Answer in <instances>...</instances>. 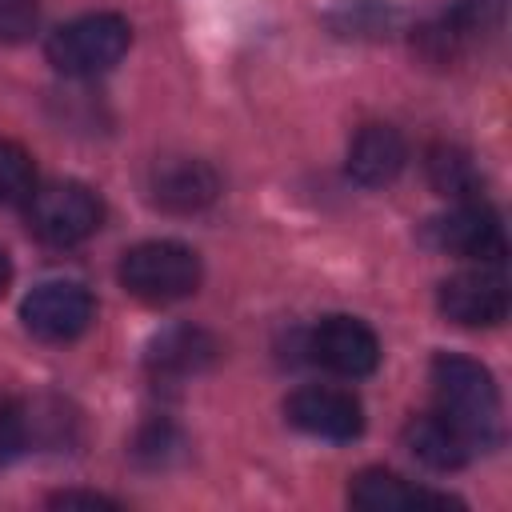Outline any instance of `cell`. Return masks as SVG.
Instances as JSON below:
<instances>
[{"instance_id":"6da1fadb","label":"cell","mask_w":512,"mask_h":512,"mask_svg":"<svg viewBox=\"0 0 512 512\" xmlns=\"http://www.w3.org/2000/svg\"><path fill=\"white\" fill-rule=\"evenodd\" d=\"M432 396L436 412L464 436L472 452L500 444V388L484 364L440 352L432 360Z\"/></svg>"},{"instance_id":"7a4b0ae2","label":"cell","mask_w":512,"mask_h":512,"mask_svg":"<svg viewBox=\"0 0 512 512\" xmlns=\"http://www.w3.org/2000/svg\"><path fill=\"white\" fill-rule=\"evenodd\" d=\"M120 288L144 304H172L200 288V256L176 240H144L120 256Z\"/></svg>"},{"instance_id":"3957f363","label":"cell","mask_w":512,"mask_h":512,"mask_svg":"<svg viewBox=\"0 0 512 512\" xmlns=\"http://www.w3.org/2000/svg\"><path fill=\"white\" fill-rule=\"evenodd\" d=\"M128 44H132V28H128L124 16L88 12V16H76V20L60 24L48 36L44 52H48V64L64 76H100L112 64H120Z\"/></svg>"},{"instance_id":"277c9868","label":"cell","mask_w":512,"mask_h":512,"mask_svg":"<svg viewBox=\"0 0 512 512\" xmlns=\"http://www.w3.org/2000/svg\"><path fill=\"white\" fill-rule=\"evenodd\" d=\"M24 216L36 240L52 248H72L96 236V228L104 224V204L80 180H52V184L32 188V196L24 200Z\"/></svg>"},{"instance_id":"5b68a950","label":"cell","mask_w":512,"mask_h":512,"mask_svg":"<svg viewBox=\"0 0 512 512\" xmlns=\"http://www.w3.org/2000/svg\"><path fill=\"white\" fill-rule=\"evenodd\" d=\"M500 16H504L500 0H456L452 8L424 20L416 28L412 44L428 64L452 68V64L468 60L476 48H484V40L496 36Z\"/></svg>"},{"instance_id":"8992f818","label":"cell","mask_w":512,"mask_h":512,"mask_svg":"<svg viewBox=\"0 0 512 512\" xmlns=\"http://www.w3.org/2000/svg\"><path fill=\"white\" fill-rule=\"evenodd\" d=\"M20 320L24 328L44 340V344H68L76 336H84L96 320V300L88 296V288L68 284V280H48L40 288H32L20 304Z\"/></svg>"},{"instance_id":"52a82bcc","label":"cell","mask_w":512,"mask_h":512,"mask_svg":"<svg viewBox=\"0 0 512 512\" xmlns=\"http://www.w3.org/2000/svg\"><path fill=\"white\" fill-rule=\"evenodd\" d=\"M436 304L460 328H496L512 308V292L496 264H480L472 272L448 276L436 292Z\"/></svg>"},{"instance_id":"ba28073f","label":"cell","mask_w":512,"mask_h":512,"mask_svg":"<svg viewBox=\"0 0 512 512\" xmlns=\"http://www.w3.org/2000/svg\"><path fill=\"white\" fill-rule=\"evenodd\" d=\"M428 240L440 252L464 256V260H480V264H500L508 256V236L500 216L476 196V200H460L448 216L428 224Z\"/></svg>"},{"instance_id":"9c48e42d","label":"cell","mask_w":512,"mask_h":512,"mask_svg":"<svg viewBox=\"0 0 512 512\" xmlns=\"http://www.w3.org/2000/svg\"><path fill=\"white\" fill-rule=\"evenodd\" d=\"M284 416L292 428L320 440H356L364 432V408L348 388L304 384L284 400Z\"/></svg>"},{"instance_id":"30bf717a","label":"cell","mask_w":512,"mask_h":512,"mask_svg":"<svg viewBox=\"0 0 512 512\" xmlns=\"http://www.w3.org/2000/svg\"><path fill=\"white\" fill-rule=\"evenodd\" d=\"M308 352L320 368L348 380H360L380 364V340L356 316H324L308 336Z\"/></svg>"},{"instance_id":"8fae6325","label":"cell","mask_w":512,"mask_h":512,"mask_svg":"<svg viewBox=\"0 0 512 512\" xmlns=\"http://www.w3.org/2000/svg\"><path fill=\"white\" fill-rule=\"evenodd\" d=\"M216 192H220L216 168L196 156H164L148 172V196L164 212H180V216L200 212L216 200Z\"/></svg>"},{"instance_id":"7c38bea8","label":"cell","mask_w":512,"mask_h":512,"mask_svg":"<svg viewBox=\"0 0 512 512\" xmlns=\"http://www.w3.org/2000/svg\"><path fill=\"white\" fill-rule=\"evenodd\" d=\"M348 504L360 512H408V508H464L448 492L420 488L388 468H364L348 484Z\"/></svg>"},{"instance_id":"4fadbf2b","label":"cell","mask_w":512,"mask_h":512,"mask_svg":"<svg viewBox=\"0 0 512 512\" xmlns=\"http://www.w3.org/2000/svg\"><path fill=\"white\" fill-rule=\"evenodd\" d=\"M408 164V144L392 124H364L348 144V176L364 188L392 184Z\"/></svg>"},{"instance_id":"5bb4252c","label":"cell","mask_w":512,"mask_h":512,"mask_svg":"<svg viewBox=\"0 0 512 512\" xmlns=\"http://www.w3.org/2000/svg\"><path fill=\"white\" fill-rule=\"evenodd\" d=\"M220 356V344L212 332L204 328H168L164 336L152 340L148 348V372L156 380H188V376H200L204 368H212Z\"/></svg>"},{"instance_id":"9a60e30c","label":"cell","mask_w":512,"mask_h":512,"mask_svg":"<svg viewBox=\"0 0 512 512\" xmlns=\"http://www.w3.org/2000/svg\"><path fill=\"white\" fill-rule=\"evenodd\" d=\"M404 448L432 472H456L472 448L464 444V436L440 416V412H424V416H412L404 424Z\"/></svg>"},{"instance_id":"2e32d148","label":"cell","mask_w":512,"mask_h":512,"mask_svg":"<svg viewBox=\"0 0 512 512\" xmlns=\"http://www.w3.org/2000/svg\"><path fill=\"white\" fill-rule=\"evenodd\" d=\"M424 172H428V184L456 204L480 196V172H476L472 156L456 144H432L424 156Z\"/></svg>"},{"instance_id":"e0dca14e","label":"cell","mask_w":512,"mask_h":512,"mask_svg":"<svg viewBox=\"0 0 512 512\" xmlns=\"http://www.w3.org/2000/svg\"><path fill=\"white\" fill-rule=\"evenodd\" d=\"M36 188L32 156L16 140H0V204H24Z\"/></svg>"},{"instance_id":"ac0fdd59","label":"cell","mask_w":512,"mask_h":512,"mask_svg":"<svg viewBox=\"0 0 512 512\" xmlns=\"http://www.w3.org/2000/svg\"><path fill=\"white\" fill-rule=\"evenodd\" d=\"M180 448H184V440H180V432L172 424H148V428H140V436L132 444L136 460L148 464V468H164Z\"/></svg>"},{"instance_id":"d6986e66","label":"cell","mask_w":512,"mask_h":512,"mask_svg":"<svg viewBox=\"0 0 512 512\" xmlns=\"http://www.w3.org/2000/svg\"><path fill=\"white\" fill-rule=\"evenodd\" d=\"M36 0H0V44H20L36 32Z\"/></svg>"},{"instance_id":"ffe728a7","label":"cell","mask_w":512,"mask_h":512,"mask_svg":"<svg viewBox=\"0 0 512 512\" xmlns=\"http://www.w3.org/2000/svg\"><path fill=\"white\" fill-rule=\"evenodd\" d=\"M48 504L52 508H76V504H84V508H120L112 496H100V492H56V496H48Z\"/></svg>"},{"instance_id":"44dd1931","label":"cell","mask_w":512,"mask_h":512,"mask_svg":"<svg viewBox=\"0 0 512 512\" xmlns=\"http://www.w3.org/2000/svg\"><path fill=\"white\" fill-rule=\"evenodd\" d=\"M8 284H12V260H8V252L0 248V296H4Z\"/></svg>"}]
</instances>
